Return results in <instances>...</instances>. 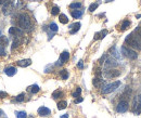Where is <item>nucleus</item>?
<instances>
[{"label": "nucleus", "instance_id": "obj_40", "mask_svg": "<svg viewBox=\"0 0 141 118\" xmlns=\"http://www.w3.org/2000/svg\"><path fill=\"white\" fill-rule=\"evenodd\" d=\"M7 2H9V0H0V4H4Z\"/></svg>", "mask_w": 141, "mask_h": 118}, {"label": "nucleus", "instance_id": "obj_32", "mask_svg": "<svg viewBox=\"0 0 141 118\" xmlns=\"http://www.w3.org/2000/svg\"><path fill=\"white\" fill-rule=\"evenodd\" d=\"M24 97H25V93L19 94V95H17V97H15V101H16V102H23V101H24Z\"/></svg>", "mask_w": 141, "mask_h": 118}, {"label": "nucleus", "instance_id": "obj_12", "mask_svg": "<svg viewBox=\"0 0 141 118\" xmlns=\"http://www.w3.org/2000/svg\"><path fill=\"white\" fill-rule=\"evenodd\" d=\"M4 73H6L8 76H13V75L16 74V68L13 67V66H9V67H7V68L4 69Z\"/></svg>", "mask_w": 141, "mask_h": 118}, {"label": "nucleus", "instance_id": "obj_36", "mask_svg": "<svg viewBox=\"0 0 141 118\" xmlns=\"http://www.w3.org/2000/svg\"><path fill=\"white\" fill-rule=\"evenodd\" d=\"M82 100H84V99H82V97H76V99H75V103H76V104H78V103H80V102H82Z\"/></svg>", "mask_w": 141, "mask_h": 118}, {"label": "nucleus", "instance_id": "obj_34", "mask_svg": "<svg viewBox=\"0 0 141 118\" xmlns=\"http://www.w3.org/2000/svg\"><path fill=\"white\" fill-rule=\"evenodd\" d=\"M4 54H6V50H4V48L2 46H0V56H1V55H4Z\"/></svg>", "mask_w": 141, "mask_h": 118}, {"label": "nucleus", "instance_id": "obj_19", "mask_svg": "<svg viewBox=\"0 0 141 118\" xmlns=\"http://www.w3.org/2000/svg\"><path fill=\"white\" fill-rule=\"evenodd\" d=\"M20 43H21V39H20L19 37H15L14 40H13V43H12V50L16 49V48L20 46Z\"/></svg>", "mask_w": 141, "mask_h": 118}, {"label": "nucleus", "instance_id": "obj_11", "mask_svg": "<svg viewBox=\"0 0 141 118\" xmlns=\"http://www.w3.org/2000/svg\"><path fill=\"white\" fill-rule=\"evenodd\" d=\"M16 64L21 67H27L32 64V60L31 59H25V60H21V61H17Z\"/></svg>", "mask_w": 141, "mask_h": 118}, {"label": "nucleus", "instance_id": "obj_8", "mask_svg": "<svg viewBox=\"0 0 141 118\" xmlns=\"http://www.w3.org/2000/svg\"><path fill=\"white\" fill-rule=\"evenodd\" d=\"M9 34L13 35V36H15V37H19L20 35H22V29L19 28V27L12 26V27H10V28H9Z\"/></svg>", "mask_w": 141, "mask_h": 118}, {"label": "nucleus", "instance_id": "obj_35", "mask_svg": "<svg viewBox=\"0 0 141 118\" xmlns=\"http://www.w3.org/2000/svg\"><path fill=\"white\" fill-rule=\"evenodd\" d=\"M8 97V93H7V92L0 91V97Z\"/></svg>", "mask_w": 141, "mask_h": 118}, {"label": "nucleus", "instance_id": "obj_37", "mask_svg": "<svg viewBox=\"0 0 141 118\" xmlns=\"http://www.w3.org/2000/svg\"><path fill=\"white\" fill-rule=\"evenodd\" d=\"M95 75H97L98 77H100V76H101V69H100V68L95 69Z\"/></svg>", "mask_w": 141, "mask_h": 118}, {"label": "nucleus", "instance_id": "obj_6", "mask_svg": "<svg viewBox=\"0 0 141 118\" xmlns=\"http://www.w3.org/2000/svg\"><path fill=\"white\" fill-rule=\"evenodd\" d=\"M128 102L126 100H122L116 106V110L118 113H126L128 110Z\"/></svg>", "mask_w": 141, "mask_h": 118}, {"label": "nucleus", "instance_id": "obj_29", "mask_svg": "<svg viewBox=\"0 0 141 118\" xmlns=\"http://www.w3.org/2000/svg\"><path fill=\"white\" fill-rule=\"evenodd\" d=\"M80 93H82V89H80L79 87H77L76 90H75V92H73V97H80Z\"/></svg>", "mask_w": 141, "mask_h": 118}, {"label": "nucleus", "instance_id": "obj_5", "mask_svg": "<svg viewBox=\"0 0 141 118\" xmlns=\"http://www.w3.org/2000/svg\"><path fill=\"white\" fill-rule=\"evenodd\" d=\"M132 113L136 115H139L141 113V95H137V97H135V99H133Z\"/></svg>", "mask_w": 141, "mask_h": 118}, {"label": "nucleus", "instance_id": "obj_24", "mask_svg": "<svg viewBox=\"0 0 141 118\" xmlns=\"http://www.w3.org/2000/svg\"><path fill=\"white\" fill-rule=\"evenodd\" d=\"M130 24H131L130 21H124L122 24V26H120V31H126V29L130 26Z\"/></svg>", "mask_w": 141, "mask_h": 118}, {"label": "nucleus", "instance_id": "obj_14", "mask_svg": "<svg viewBox=\"0 0 141 118\" xmlns=\"http://www.w3.org/2000/svg\"><path fill=\"white\" fill-rule=\"evenodd\" d=\"M70 14H72V16L74 17V19H80L82 15V10H72Z\"/></svg>", "mask_w": 141, "mask_h": 118}, {"label": "nucleus", "instance_id": "obj_9", "mask_svg": "<svg viewBox=\"0 0 141 118\" xmlns=\"http://www.w3.org/2000/svg\"><path fill=\"white\" fill-rule=\"evenodd\" d=\"M69 59H70V53L67 51H63L62 53H61V55H60V60H59L60 63L59 64L65 63V62L69 61Z\"/></svg>", "mask_w": 141, "mask_h": 118}, {"label": "nucleus", "instance_id": "obj_25", "mask_svg": "<svg viewBox=\"0 0 141 118\" xmlns=\"http://www.w3.org/2000/svg\"><path fill=\"white\" fill-rule=\"evenodd\" d=\"M52 97H53V99H59V97H63V92L60 91V90H57V91H54L53 93H52Z\"/></svg>", "mask_w": 141, "mask_h": 118}, {"label": "nucleus", "instance_id": "obj_43", "mask_svg": "<svg viewBox=\"0 0 141 118\" xmlns=\"http://www.w3.org/2000/svg\"><path fill=\"white\" fill-rule=\"evenodd\" d=\"M2 114H3V112H2V110H1V109H0V116H1V115H2Z\"/></svg>", "mask_w": 141, "mask_h": 118}, {"label": "nucleus", "instance_id": "obj_28", "mask_svg": "<svg viewBox=\"0 0 141 118\" xmlns=\"http://www.w3.org/2000/svg\"><path fill=\"white\" fill-rule=\"evenodd\" d=\"M117 63H115L114 60H107L106 61V67H109V68H111V67L113 66H116Z\"/></svg>", "mask_w": 141, "mask_h": 118}, {"label": "nucleus", "instance_id": "obj_20", "mask_svg": "<svg viewBox=\"0 0 141 118\" xmlns=\"http://www.w3.org/2000/svg\"><path fill=\"white\" fill-rule=\"evenodd\" d=\"M59 20H60V22H61L62 24H67V23H69V19H67V16L65 15V14H60Z\"/></svg>", "mask_w": 141, "mask_h": 118}, {"label": "nucleus", "instance_id": "obj_15", "mask_svg": "<svg viewBox=\"0 0 141 118\" xmlns=\"http://www.w3.org/2000/svg\"><path fill=\"white\" fill-rule=\"evenodd\" d=\"M94 87H97V88H99V87H101V85L103 84V79L101 78V77H95V78L94 79Z\"/></svg>", "mask_w": 141, "mask_h": 118}, {"label": "nucleus", "instance_id": "obj_16", "mask_svg": "<svg viewBox=\"0 0 141 118\" xmlns=\"http://www.w3.org/2000/svg\"><path fill=\"white\" fill-rule=\"evenodd\" d=\"M28 90L31 91V93H37V92H39V90H40V88L38 85H33V86H31L28 88Z\"/></svg>", "mask_w": 141, "mask_h": 118}, {"label": "nucleus", "instance_id": "obj_26", "mask_svg": "<svg viewBox=\"0 0 141 118\" xmlns=\"http://www.w3.org/2000/svg\"><path fill=\"white\" fill-rule=\"evenodd\" d=\"M61 78L64 80L69 78V71L67 69H62L61 71Z\"/></svg>", "mask_w": 141, "mask_h": 118}, {"label": "nucleus", "instance_id": "obj_30", "mask_svg": "<svg viewBox=\"0 0 141 118\" xmlns=\"http://www.w3.org/2000/svg\"><path fill=\"white\" fill-rule=\"evenodd\" d=\"M49 28H50V31H52V32H58V29H59V27H58V25L55 24V23H51L49 25Z\"/></svg>", "mask_w": 141, "mask_h": 118}, {"label": "nucleus", "instance_id": "obj_39", "mask_svg": "<svg viewBox=\"0 0 141 118\" xmlns=\"http://www.w3.org/2000/svg\"><path fill=\"white\" fill-rule=\"evenodd\" d=\"M82 67H84V63H82V61H79V62H78V68L82 69Z\"/></svg>", "mask_w": 141, "mask_h": 118}, {"label": "nucleus", "instance_id": "obj_3", "mask_svg": "<svg viewBox=\"0 0 141 118\" xmlns=\"http://www.w3.org/2000/svg\"><path fill=\"white\" fill-rule=\"evenodd\" d=\"M19 25L22 29H29L32 27V24H31V20L27 15L25 14H22L20 15V19H19Z\"/></svg>", "mask_w": 141, "mask_h": 118}, {"label": "nucleus", "instance_id": "obj_18", "mask_svg": "<svg viewBox=\"0 0 141 118\" xmlns=\"http://www.w3.org/2000/svg\"><path fill=\"white\" fill-rule=\"evenodd\" d=\"M8 42H9V40L6 36H0V46L6 47L7 44H8Z\"/></svg>", "mask_w": 141, "mask_h": 118}, {"label": "nucleus", "instance_id": "obj_41", "mask_svg": "<svg viewBox=\"0 0 141 118\" xmlns=\"http://www.w3.org/2000/svg\"><path fill=\"white\" fill-rule=\"evenodd\" d=\"M61 118H69V114H65V115H63V116H61Z\"/></svg>", "mask_w": 141, "mask_h": 118}, {"label": "nucleus", "instance_id": "obj_1", "mask_svg": "<svg viewBox=\"0 0 141 118\" xmlns=\"http://www.w3.org/2000/svg\"><path fill=\"white\" fill-rule=\"evenodd\" d=\"M125 44L129 46L131 49L140 51L141 50V39L138 35H136V32H133L130 35H128L125 39Z\"/></svg>", "mask_w": 141, "mask_h": 118}, {"label": "nucleus", "instance_id": "obj_7", "mask_svg": "<svg viewBox=\"0 0 141 118\" xmlns=\"http://www.w3.org/2000/svg\"><path fill=\"white\" fill-rule=\"evenodd\" d=\"M120 75V72L119 71H117V69H112V68H110V69H107V71H105L104 73V76L106 77V78H115V77H118Z\"/></svg>", "mask_w": 141, "mask_h": 118}, {"label": "nucleus", "instance_id": "obj_4", "mask_svg": "<svg viewBox=\"0 0 141 118\" xmlns=\"http://www.w3.org/2000/svg\"><path fill=\"white\" fill-rule=\"evenodd\" d=\"M119 86H120V81H114V82H112V84L105 85V86L102 88V93L103 94L112 93V92H114Z\"/></svg>", "mask_w": 141, "mask_h": 118}, {"label": "nucleus", "instance_id": "obj_10", "mask_svg": "<svg viewBox=\"0 0 141 118\" xmlns=\"http://www.w3.org/2000/svg\"><path fill=\"white\" fill-rule=\"evenodd\" d=\"M38 114L40 116H48V115L51 114V110H50L48 107H45V106H41L38 108Z\"/></svg>", "mask_w": 141, "mask_h": 118}, {"label": "nucleus", "instance_id": "obj_38", "mask_svg": "<svg viewBox=\"0 0 141 118\" xmlns=\"http://www.w3.org/2000/svg\"><path fill=\"white\" fill-rule=\"evenodd\" d=\"M105 59H106V55H103V56L101 57V60L99 61V63H100V64H103V63H104V60H105Z\"/></svg>", "mask_w": 141, "mask_h": 118}, {"label": "nucleus", "instance_id": "obj_22", "mask_svg": "<svg viewBox=\"0 0 141 118\" xmlns=\"http://www.w3.org/2000/svg\"><path fill=\"white\" fill-rule=\"evenodd\" d=\"M66 106H67L66 101H60L59 103H58V109H60V110L66 108Z\"/></svg>", "mask_w": 141, "mask_h": 118}, {"label": "nucleus", "instance_id": "obj_27", "mask_svg": "<svg viewBox=\"0 0 141 118\" xmlns=\"http://www.w3.org/2000/svg\"><path fill=\"white\" fill-rule=\"evenodd\" d=\"M51 14L52 15H58V14H60V8L57 6H54L53 8L51 9Z\"/></svg>", "mask_w": 141, "mask_h": 118}, {"label": "nucleus", "instance_id": "obj_2", "mask_svg": "<svg viewBox=\"0 0 141 118\" xmlns=\"http://www.w3.org/2000/svg\"><path fill=\"white\" fill-rule=\"evenodd\" d=\"M122 53L124 56H126L129 60H136L138 57V53L135 51V50H132L131 48H127L126 46L122 47Z\"/></svg>", "mask_w": 141, "mask_h": 118}, {"label": "nucleus", "instance_id": "obj_17", "mask_svg": "<svg viewBox=\"0 0 141 118\" xmlns=\"http://www.w3.org/2000/svg\"><path fill=\"white\" fill-rule=\"evenodd\" d=\"M106 35H107V31H102L101 32H100V34H99V32H97V34H95V37H94V39L95 40H97V39H102V38H104V37L105 36H106Z\"/></svg>", "mask_w": 141, "mask_h": 118}, {"label": "nucleus", "instance_id": "obj_13", "mask_svg": "<svg viewBox=\"0 0 141 118\" xmlns=\"http://www.w3.org/2000/svg\"><path fill=\"white\" fill-rule=\"evenodd\" d=\"M70 34H75V32H77L79 31V28H80V23H75V24H73V25H70Z\"/></svg>", "mask_w": 141, "mask_h": 118}, {"label": "nucleus", "instance_id": "obj_42", "mask_svg": "<svg viewBox=\"0 0 141 118\" xmlns=\"http://www.w3.org/2000/svg\"><path fill=\"white\" fill-rule=\"evenodd\" d=\"M136 17H137V19H140V17H141V14H137V15H136Z\"/></svg>", "mask_w": 141, "mask_h": 118}, {"label": "nucleus", "instance_id": "obj_21", "mask_svg": "<svg viewBox=\"0 0 141 118\" xmlns=\"http://www.w3.org/2000/svg\"><path fill=\"white\" fill-rule=\"evenodd\" d=\"M11 4H10V2H7V3H4V7H3V13L4 14H9L10 11H11Z\"/></svg>", "mask_w": 141, "mask_h": 118}, {"label": "nucleus", "instance_id": "obj_23", "mask_svg": "<svg viewBox=\"0 0 141 118\" xmlns=\"http://www.w3.org/2000/svg\"><path fill=\"white\" fill-rule=\"evenodd\" d=\"M82 4L80 3V2H73V3L70 4V9H74V10H77V9L82 8Z\"/></svg>", "mask_w": 141, "mask_h": 118}, {"label": "nucleus", "instance_id": "obj_33", "mask_svg": "<svg viewBox=\"0 0 141 118\" xmlns=\"http://www.w3.org/2000/svg\"><path fill=\"white\" fill-rule=\"evenodd\" d=\"M99 7V3L98 2H95V3H92V4H90V7H89V11L90 12H94L95 9Z\"/></svg>", "mask_w": 141, "mask_h": 118}, {"label": "nucleus", "instance_id": "obj_31", "mask_svg": "<svg viewBox=\"0 0 141 118\" xmlns=\"http://www.w3.org/2000/svg\"><path fill=\"white\" fill-rule=\"evenodd\" d=\"M15 115L17 118H26L27 117V114L25 112H16Z\"/></svg>", "mask_w": 141, "mask_h": 118}]
</instances>
